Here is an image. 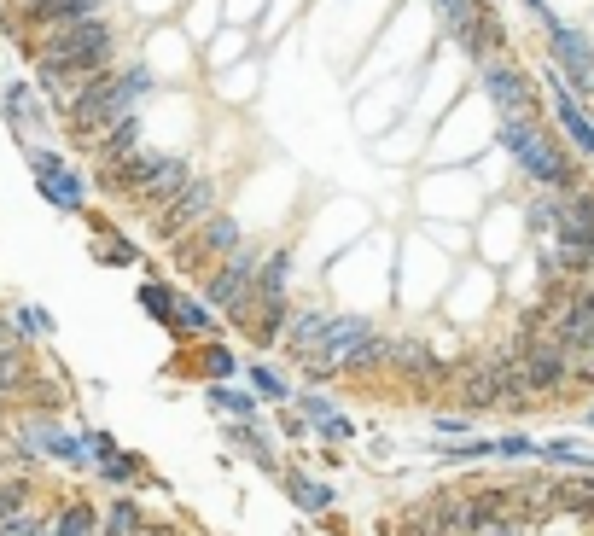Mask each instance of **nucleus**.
<instances>
[{
	"mask_svg": "<svg viewBox=\"0 0 594 536\" xmlns=\"http://www.w3.org/2000/svg\"><path fill=\"white\" fill-rule=\"evenodd\" d=\"M152 94V76L134 65V70H99V76H88L82 82V94L70 100V134L82 140V146H94L99 134H111L117 123H129L134 111H140V100Z\"/></svg>",
	"mask_w": 594,
	"mask_h": 536,
	"instance_id": "nucleus-1",
	"label": "nucleus"
},
{
	"mask_svg": "<svg viewBox=\"0 0 594 536\" xmlns=\"http://www.w3.org/2000/svg\"><path fill=\"white\" fill-rule=\"evenodd\" d=\"M35 59H41V70H59L70 82H88L99 70H111L117 35H111L105 18H94V24H65V30H47V41H41Z\"/></svg>",
	"mask_w": 594,
	"mask_h": 536,
	"instance_id": "nucleus-2",
	"label": "nucleus"
},
{
	"mask_svg": "<svg viewBox=\"0 0 594 536\" xmlns=\"http://www.w3.org/2000/svg\"><path fill=\"white\" fill-rule=\"evenodd\" d=\"M501 146L519 158V169H525L530 181L560 187V193H577V164L554 146V134L542 129V123H530V117H507V123H501Z\"/></svg>",
	"mask_w": 594,
	"mask_h": 536,
	"instance_id": "nucleus-3",
	"label": "nucleus"
},
{
	"mask_svg": "<svg viewBox=\"0 0 594 536\" xmlns=\"http://www.w3.org/2000/svg\"><path fill=\"white\" fill-rule=\"evenodd\" d=\"M257 274H263V257L239 245L222 268H210L204 303H210L222 321H233V327H251V309H257Z\"/></svg>",
	"mask_w": 594,
	"mask_h": 536,
	"instance_id": "nucleus-4",
	"label": "nucleus"
},
{
	"mask_svg": "<svg viewBox=\"0 0 594 536\" xmlns=\"http://www.w3.org/2000/svg\"><path fill=\"white\" fill-rule=\"evenodd\" d=\"M216 199H222V193H216V181L193 175V181H187V187H181V193L164 204V210H158L152 234H158V239H187L198 222H210V216H216Z\"/></svg>",
	"mask_w": 594,
	"mask_h": 536,
	"instance_id": "nucleus-5",
	"label": "nucleus"
},
{
	"mask_svg": "<svg viewBox=\"0 0 594 536\" xmlns=\"http://www.w3.org/2000/svg\"><path fill=\"white\" fill-rule=\"evenodd\" d=\"M519 373H525L530 397H548V391L571 385V356H565L554 338H525L519 344Z\"/></svg>",
	"mask_w": 594,
	"mask_h": 536,
	"instance_id": "nucleus-6",
	"label": "nucleus"
},
{
	"mask_svg": "<svg viewBox=\"0 0 594 536\" xmlns=\"http://www.w3.org/2000/svg\"><path fill=\"white\" fill-rule=\"evenodd\" d=\"M181 245V263L187 268H204V263H228L233 251L245 245V234H239V222L233 216H210V222H198L187 239H175Z\"/></svg>",
	"mask_w": 594,
	"mask_h": 536,
	"instance_id": "nucleus-7",
	"label": "nucleus"
},
{
	"mask_svg": "<svg viewBox=\"0 0 594 536\" xmlns=\"http://www.w3.org/2000/svg\"><path fill=\"white\" fill-rule=\"evenodd\" d=\"M455 402H461V408H472V414L507 408V397H501V350H495V356H478L472 368L455 373Z\"/></svg>",
	"mask_w": 594,
	"mask_h": 536,
	"instance_id": "nucleus-8",
	"label": "nucleus"
},
{
	"mask_svg": "<svg viewBox=\"0 0 594 536\" xmlns=\"http://www.w3.org/2000/svg\"><path fill=\"white\" fill-rule=\"evenodd\" d=\"M187 181H193V164H187V158H175V152H152V169H146V181L134 187L129 204H140V210H164Z\"/></svg>",
	"mask_w": 594,
	"mask_h": 536,
	"instance_id": "nucleus-9",
	"label": "nucleus"
},
{
	"mask_svg": "<svg viewBox=\"0 0 594 536\" xmlns=\"http://www.w3.org/2000/svg\"><path fill=\"white\" fill-rule=\"evenodd\" d=\"M362 338H373V321L367 315H332L327 327H321V338H315V350L303 356V362H332V368L344 373V362L356 356V344Z\"/></svg>",
	"mask_w": 594,
	"mask_h": 536,
	"instance_id": "nucleus-10",
	"label": "nucleus"
},
{
	"mask_svg": "<svg viewBox=\"0 0 594 536\" xmlns=\"http://www.w3.org/2000/svg\"><path fill=\"white\" fill-rule=\"evenodd\" d=\"M30 169H35V187L59 204V210H82V175H76L65 158H53V152H30Z\"/></svg>",
	"mask_w": 594,
	"mask_h": 536,
	"instance_id": "nucleus-11",
	"label": "nucleus"
},
{
	"mask_svg": "<svg viewBox=\"0 0 594 536\" xmlns=\"http://www.w3.org/2000/svg\"><path fill=\"white\" fill-rule=\"evenodd\" d=\"M391 373H402L408 385H437V379H449V362L443 356H431L420 338H391Z\"/></svg>",
	"mask_w": 594,
	"mask_h": 536,
	"instance_id": "nucleus-12",
	"label": "nucleus"
},
{
	"mask_svg": "<svg viewBox=\"0 0 594 536\" xmlns=\"http://www.w3.org/2000/svg\"><path fill=\"white\" fill-rule=\"evenodd\" d=\"M548 41H554V59L565 65L571 88H583V94H589V88H594V53H589V41L571 30V24H548Z\"/></svg>",
	"mask_w": 594,
	"mask_h": 536,
	"instance_id": "nucleus-13",
	"label": "nucleus"
},
{
	"mask_svg": "<svg viewBox=\"0 0 594 536\" xmlns=\"http://www.w3.org/2000/svg\"><path fill=\"white\" fill-rule=\"evenodd\" d=\"M18 449H24V455H47V461H70V467L88 461V449H82L76 437H65L59 426H47V420H30V426L18 432Z\"/></svg>",
	"mask_w": 594,
	"mask_h": 536,
	"instance_id": "nucleus-14",
	"label": "nucleus"
},
{
	"mask_svg": "<svg viewBox=\"0 0 594 536\" xmlns=\"http://www.w3.org/2000/svg\"><path fill=\"white\" fill-rule=\"evenodd\" d=\"M431 525H437V536H472V525H478V496L437 490V496H431Z\"/></svg>",
	"mask_w": 594,
	"mask_h": 536,
	"instance_id": "nucleus-15",
	"label": "nucleus"
},
{
	"mask_svg": "<svg viewBox=\"0 0 594 536\" xmlns=\"http://www.w3.org/2000/svg\"><path fill=\"white\" fill-rule=\"evenodd\" d=\"M99 12H105V0H35L30 24H41V30H65V24H94Z\"/></svg>",
	"mask_w": 594,
	"mask_h": 536,
	"instance_id": "nucleus-16",
	"label": "nucleus"
},
{
	"mask_svg": "<svg viewBox=\"0 0 594 536\" xmlns=\"http://www.w3.org/2000/svg\"><path fill=\"white\" fill-rule=\"evenodd\" d=\"M484 88H490V100L501 105L507 117H530V82L519 76V70L490 65V70H484Z\"/></svg>",
	"mask_w": 594,
	"mask_h": 536,
	"instance_id": "nucleus-17",
	"label": "nucleus"
},
{
	"mask_svg": "<svg viewBox=\"0 0 594 536\" xmlns=\"http://www.w3.org/2000/svg\"><path fill=\"white\" fill-rule=\"evenodd\" d=\"M187 373L198 379H210V385H233V373H239V356H233L228 344H216V338H204L193 356H187Z\"/></svg>",
	"mask_w": 594,
	"mask_h": 536,
	"instance_id": "nucleus-18",
	"label": "nucleus"
},
{
	"mask_svg": "<svg viewBox=\"0 0 594 536\" xmlns=\"http://www.w3.org/2000/svg\"><path fill=\"white\" fill-rule=\"evenodd\" d=\"M554 234L560 239H589L594 234V193H565L554 204Z\"/></svg>",
	"mask_w": 594,
	"mask_h": 536,
	"instance_id": "nucleus-19",
	"label": "nucleus"
},
{
	"mask_svg": "<svg viewBox=\"0 0 594 536\" xmlns=\"http://www.w3.org/2000/svg\"><path fill=\"white\" fill-rule=\"evenodd\" d=\"M88 152H94L99 169H117L123 158H134V152H140V123H134V117H129V123H117L111 134H99Z\"/></svg>",
	"mask_w": 594,
	"mask_h": 536,
	"instance_id": "nucleus-20",
	"label": "nucleus"
},
{
	"mask_svg": "<svg viewBox=\"0 0 594 536\" xmlns=\"http://www.w3.org/2000/svg\"><path fill=\"white\" fill-rule=\"evenodd\" d=\"M169 333H175V338H210V333H216V315H210V303L181 298V292H175V315H169Z\"/></svg>",
	"mask_w": 594,
	"mask_h": 536,
	"instance_id": "nucleus-21",
	"label": "nucleus"
},
{
	"mask_svg": "<svg viewBox=\"0 0 594 536\" xmlns=\"http://www.w3.org/2000/svg\"><path fill=\"white\" fill-rule=\"evenodd\" d=\"M280 478H286V490H292V502L303 507V513H327V507L338 502V496H332V484H321V478H309L303 467H286Z\"/></svg>",
	"mask_w": 594,
	"mask_h": 536,
	"instance_id": "nucleus-22",
	"label": "nucleus"
},
{
	"mask_svg": "<svg viewBox=\"0 0 594 536\" xmlns=\"http://www.w3.org/2000/svg\"><path fill=\"white\" fill-rule=\"evenodd\" d=\"M332 315L327 309H292V321H286V344H292L297 356H309L315 350V338H321V327H327Z\"/></svg>",
	"mask_w": 594,
	"mask_h": 536,
	"instance_id": "nucleus-23",
	"label": "nucleus"
},
{
	"mask_svg": "<svg viewBox=\"0 0 594 536\" xmlns=\"http://www.w3.org/2000/svg\"><path fill=\"white\" fill-rule=\"evenodd\" d=\"M385 362H391V338H362L356 344V356L344 362V379H367V373H385Z\"/></svg>",
	"mask_w": 594,
	"mask_h": 536,
	"instance_id": "nucleus-24",
	"label": "nucleus"
},
{
	"mask_svg": "<svg viewBox=\"0 0 594 536\" xmlns=\"http://www.w3.org/2000/svg\"><path fill=\"white\" fill-rule=\"evenodd\" d=\"M30 502H35V484H30V478H6V472H0V531H6L12 519H24V513H30Z\"/></svg>",
	"mask_w": 594,
	"mask_h": 536,
	"instance_id": "nucleus-25",
	"label": "nucleus"
},
{
	"mask_svg": "<svg viewBox=\"0 0 594 536\" xmlns=\"http://www.w3.org/2000/svg\"><path fill=\"white\" fill-rule=\"evenodd\" d=\"M53 536H99L94 502H65L59 513H53Z\"/></svg>",
	"mask_w": 594,
	"mask_h": 536,
	"instance_id": "nucleus-26",
	"label": "nucleus"
},
{
	"mask_svg": "<svg viewBox=\"0 0 594 536\" xmlns=\"http://www.w3.org/2000/svg\"><path fill=\"white\" fill-rule=\"evenodd\" d=\"M99 531L105 536H146V519H140V502H111L105 513H99Z\"/></svg>",
	"mask_w": 594,
	"mask_h": 536,
	"instance_id": "nucleus-27",
	"label": "nucleus"
},
{
	"mask_svg": "<svg viewBox=\"0 0 594 536\" xmlns=\"http://www.w3.org/2000/svg\"><path fill=\"white\" fill-rule=\"evenodd\" d=\"M554 111H560L565 134H571V140H577V146H583V152H589V158H594V123H589V117H583V111H577V100H571L565 88H554Z\"/></svg>",
	"mask_w": 594,
	"mask_h": 536,
	"instance_id": "nucleus-28",
	"label": "nucleus"
},
{
	"mask_svg": "<svg viewBox=\"0 0 594 536\" xmlns=\"http://www.w3.org/2000/svg\"><path fill=\"white\" fill-rule=\"evenodd\" d=\"M297 402H303V414H309V420H315V426H321L327 437H350V420L332 408V397H321V391H303Z\"/></svg>",
	"mask_w": 594,
	"mask_h": 536,
	"instance_id": "nucleus-29",
	"label": "nucleus"
},
{
	"mask_svg": "<svg viewBox=\"0 0 594 536\" xmlns=\"http://www.w3.org/2000/svg\"><path fill=\"white\" fill-rule=\"evenodd\" d=\"M210 408L228 414V420H251V414H257V397H251V391H233V385H210Z\"/></svg>",
	"mask_w": 594,
	"mask_h": 536,
	"instance_id": "nucleus-30",
	"label": "nucleus"
},
{
	"mask_svg": "<svg viewBox=\"0 0 594 536\" xmlns=\"http://www.w3.org/2000/svg\"><path fill=\"white\" fill-rule=\"evenodd\" d=\"M391 536H437V525H431V502L402 507V513H396V525H391Z\"/></svg>",
	"mask_w": 594,
	"mask_h": 536,
	"instance_id": "nucleus-31",
	"label": "nucleus"
},
{
	"mask_svg": "<svg viewBox=\"0 0 594 536\" xmlns=\"http://www.w3.org/2000/svg\"><path fill=\"white\" fill-rule=\"evenodd\" d=\"M140 303H146V315H152V321H164V327H169V315H175V292H169V286L146 280V286H140Z\"/></svg>",
	"mask_w": 594,
	"mask_h": 536,
	"instance_id": "nucleus-32",
	"label": "nucleus"
},
{
	"mask_svg": "<svg viewBox=\"0 0 594 536\" xmlns=\"http://www.w3.org/2000/svg\"><path fill=\"white\" fill-rule=\"evenodd\" d=\"M536 455H542V461H554V467H577V472L589 467V455H583L571 437H554V443H548V449H536Z\"/></svg>",
	"mask_w": 594,
	"mask_h": 536,
	"instance_id": "nucleus-33",
	"label": "nucleus"
},
{
	"mask_svg": "<svg viewBox=\"0 0 594 536\" xmlns=\"http://www.w3.org/2000/svg\"><path fill=\"white\" fill-rule=\"evenodd\" d=\"M472 536H525V519H519V513H484V519L472 525Z\"/></svg>",
	"mask_w": 594,
	"mask_h": 536,
	"instance_id": "nucleus-34",
	"label": "nucleus"
},
{
	"mask_svg": "<svg viewBox=\"0 0 594 536\" xmlns=\"http://www.w3.org/2000/svg\"><path fill=\"white\" fill-rule=\"evenodd\" d=\"M99 478H105V484H134V478H140V461H134V455H105V461H99Z\"/></svg>",
	"mask_w": 594,
	"mask_h": 536,
	"instance_id": "nucleus-35",
	"label": "nucleus"
},
{
	"mask_svg": "<svg viewBox=\"0 0 594 536\" xmlns=\"http://www.w3.org/2000/svg\"><path fill=\"white\" fill-rule=\"evenodd\" d=\"M437 455H443V461H484V455H495V443H484V437H466V443H443Z\"/></svg>",
	"mask_w": 594,
	"mask_h": 536,
	"instance_id": "nucleus-36",
	"label": "nucleus"
},
{
	"mask_svg": "<svg viewBox=\"0 0 594 536\" xmlns=\"http://www.w3.org/2000/svg\"><path fill=\"white\" fill-rule=\"evenodd\" d=\"M251 379H257V391H263L268 402H292V385H286V379H280L274 368H257Z\"/></svg>",
	"mask_w": 594,
	"mask_h": 536,
	"instance_id": "nucleus-37",
	"label": "nucleus"
},
{
	"mask_svg": "<svg viewBox=\"0 0 594 536\" xmlns=\"http://www.w3.org/2000/svg\"><path fill=\"white\" fill-rule=\"evenodd\" d=\"M0 536H53V519H41V513H24V519H12Z\"/></svg>",
	"mask_w": 594,
	"mask_h": 536,
	"instance_id": "nucleus-38",
	"label": "nucleus"
},
{
	"mask_svg": "<svg viewBox=\"0 0 594 536\" xmlns=\"http://www.w3.org/2000/svg\"><path fill=\"white\" fill-rule=\"evenodd\" d=\"M495 455H507V461H525V455H536V443H530V437H519V432H507L501 443H495Z\"/></svg>",
	"mask_w": 594,
	"mask_h": 536,
	"instance_id": "nucleus-39",
	"label": "nucleus"
},
{
	"mask_svg": "<svg viewBox=\"0 0 594 536\" xmlns=\"http://www.w3.org/2000/svg\"><path fill=\"white\" fill-rule=\"evenodd\" d=\"M303 373H309V385H327V379H344V373L332 368V362H303Z\"/></svg>",
	"mask_w": 594,
	"mask_h": 536,
	"instance_id": "nucleus-40",
	"label": "nucleus"
},
{
	"mask_svg": "<svg viewBox=\"0 0 594 536\" xmlns=\"http://www.w3.org/2000/svg\"><path fill=\"white\" fill-rule=\"evenodd\" d=\"M437 432H443V437H461L466 432V414H437Z\"/></svg>",
	"mask_w": 594,
	"mask_h": 536,
	"instance_id": "nucleus-41",
	"label": "nucleus"
},
{
	"mask_svg": "<svg viewBox=\"0 0 594 536\" xmlns=\"http://www.w3.org/2000/svg\"><path fill=\"white\" fill-rule=\"evenodd\" d=\"M88 449H94V461H105V455H117V443H111L105 432H94V437H88Z\"/></svg>",
	"mask_w": 594,
	"mask_h": 536,
	"instance_id": "nucleus-42",
	"label": "nucleus"
},
{
	"mask_svg": "<svg viewBox=\"0 0 594 536\" xmlns=\"http://www.w3.org/2000/svg\"><path fill=\"white\" fill-rule=\"evenodd\" d=\"M152 536H175V531H152Z\"/></svg>",
	"mask_w": 594,
	"mask_h": 536,
	"instance_id": "nucleus-43",
	"label": "nucleus"
}]
</instances>
